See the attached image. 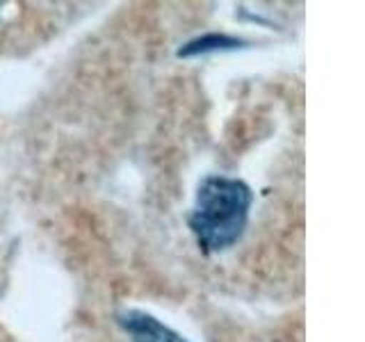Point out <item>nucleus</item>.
I'll return each mask as SVG.
<instances>
[{"instance_id":"f257e3e1","label":"nucleus","mask_w":365,"mask_h":342,"mask_svg":"<svg viewBox=\"0 0 365 342\" xmlns=\"http://www.w3.org/2000/svg\"><path fill=\"white\" fill-rule=\"evenodd\" d=\"M254 192L245 180L228 176H205L199 182L190 228L201 251L220 254L245 235Z\"/></svg>"},{"instance_id":"f03ea898","label":"nucleus","mask_w":365,"mask_h":342,"mask_svg":"<svg viewBox=\"0 0 365 342\" xmlns=\"http://www.w3.org/2000/svg\"><path fill=\"white\" fill-rule=\"evenodd\" d=\"M119 324L133 336V342H187L174 328H169L144 311H125L119 315Z\"/></svg>"},{"instance_id":"7ed1b4c3","label":"nucleus","mask_w":365,"mask_h":342,"mask_svg":"<svg viewBox=\"0 0 365 342\" xmlns=\"http://www.w3.org/2000/svg\"><path fill=\"white\" fill-rule=\"evenodd\" d=\"M247 41L240 37H231V34H220V32H210L197 37L187 43H182L178 48V57H197V55H208V53H222V51H237L245 48Z\"/></svg>"}]
</instances>
